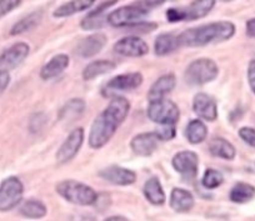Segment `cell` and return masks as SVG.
<instances>
[{
  "instance_id": "1",
  "label": "cell",
  "mask_w": 255,
  "mask_h": 221,
  "mask_svg": "<svg viewBox=\"0 0 255 221\" xmlns=\"http://www.w3.org/2000/svg\"><path fill=\"white\" fill-rule=\"evenodd\" d=\"M129 111L130 103L128 102V99L118 95L112 98L108 107L93 121L88 139L90 147L100 149L105 146L114 136L118 127L127 119Z\"/></svg>"
},
{
  "instance_id": "2",
  "label": "cell",
  "mask_w": 255,
  "mask_h": 221,
  "mask_svg": "<svg viewBox=\"0 0 255 221\" xmlns=\"http://www.w3.org/2000/svg\"><path fill=\"white\" fill-rule=\"evenodd\" d=\"M235 34V25L232 21H214L205 25L195 26L183 31L179 38L180 46H205L212 43H223L232 39Z\"/></svg>"
},
{
  "instance_id": "3",
  "label": "cell",
  "mask_w": 255,
  "mask_h": 221,
  "mask_svg": "<svg viewBox=\"0 0 255 221\" xmlns=\"http://www.w3.org/2000/svg\"><path fill=\"white\" fill-rule=\"evenodd\" d=\"M56 193L68 203L75 205H94L98 200V193L87 184L75 180H64L56 185Z\"/></svg>"
},
{
  "instance_id": "4",
  "label": "cell",
  "mask_w": 255,
  "mask_h": 221,
  "mask_svg": "<svg viewBox=\"0 0 255 221\" xmlns=\"http://www.w3.org/2000/svg\"><path fill=\"white\" fill-rule=\"evenodd\" d=\"M219 75V68L213 59L200 58L191 61L185 69L184 79L189 85H204L215 80Z\"/></svg>"
},
{
  "instance_id": "5",
  "label": "cell",
  "mask_w": 255,
  "mask_h": 221,
  "mask_svg": "<svg viewBox=\"0 0 255 221\" xmlns=\"http://www.w3.org/2000/svg\"><path fill=\"white\" fill-rule=\"evenodd\" d=\"M215 3H217L215 0H199V1H191L188 6L184 8H170L166 10V19L169 23L198 20L207 16L215 6Z\"/></svg>"
},
{
  "instance_id": "6",
  "label": "cell",
  "mask_w": 255,
  "mask_h": 221,
  "mask_svg": "<svg viewBox=\"0 0 255 221\" xmlns=\"http://www.w3.org/2000/svg\"><path fill=\"white\" fill-rule=\"evenodd\" d=\"M146 115L153 122L160 126H175L180 117L178 105L169 99H161L158 102L149 103Z\"/></svg>"
},
{
  "instance_id": "7",
  "label": "cell",
  "mask_w": 255,
  "mask_h": 221,
  "mask_svg": "<svg viewBox=\"0 0 255 221\" xmlns=\"http://www.w3.org/2000/svg\"><path fill=\"white\" fill-rule=\"evenodd\" d=\"M149 14L148 10L141 8L138 4H131V5H125L122 8H118L117 10L108 14L107 21L112 26L115 28H131L136 24L143 23V19Z\"/></svg>"
},
{
  "instance_id": "8",
  "label": "cell",
  "mask_w": 255,
  "mask_h": 221,
  "mask_svg": "<svg viewBox=\"0 0 255 221\" xmlns=\"http://www.w3.org/2000/svg\"><path fill=\"white\" fill-rule=\"evenodd\" d=\"M24 195V185L16 176H9L0 184V211L13 210L21 203Z\"/></svg>"
},
{
  "instance_id": "9",
  "label": "cell",
  "mask_w": 255,
  "mask_h": 221,
  "mask_svg": "<svg viewBox=\"0 0 255 221\" xmlns=\"http://www.w3.org/2000/svg\"><path fill=\"white\" fill-rule=\"evenodd\" d=\"M141 83H143V75L138 71L120 74V75H117L113 79H110L103 87L102 93L104 97L114 98L117 97V93L130 92V90L136 89V88L140 87Z\"/></svg>"
},
{
  "instance_id": "10",
  "label": "cell",
  "mask_w": 255,
  "mask_h": 221,
  "mask_svg": "<svg viewBox=\"0 0 255 221\" xmlns=\"http://www.w3.org/2000/svg\"><path fill=\"white\" fill-rule=\"evenodd\" d=\"M174 170L180 174L186 180H191L198 175L199 170V156L195 151L184 150L179 151L173 156L171 160Z\"/></svg>"
},
{
  "instance_id": "11",
  "label": "cell",
  "mask_w": 255,
  "mask_h": 221,
  "mask_svg": "<svg viewBox=\"0 0 255 221\" xmlns=\"http://www.w3.org/2000/svg\"><path fill=\"white\" fill-rule=\"evenodd\" d=\"M30 53V46L24 41L13 44L0 54V71L9 73L18 68Z\"/></svg>"
},
{
  "instance_id": "12",
  "label": "cell",
  "mask_w": 255,
  "mask_h": 221,
  "mask_svg": "<svg viewBox=\"0 0 255 221\" xmlns=\"http://www.w3.org/2000/svg\"><path fill=\"white\" fill-rule=\"evenodd\" d=\"M83 142H84V129L77 127L68 135L67 139L64 140L61 146L59 147L56 153L58 164H67L72 161L79 153Z\"/></svg>"
},
{
  "instance_id": "13",
  "label": "cell",
  "mask_w": 255,
  "mask_h": 221,
  "mask_svg": "<svg viewBox=\"0 0 255 221\" xmlns=\"http://www.w3.org/2000/svg\"><path fill=\"white\" fill-rule=\"evenodd\" d=\"M114 51L127 58H140L149 53V46L139 36L128 35L114 44Z\"/></svg>"
},
{
  "instance_id": "14",
  "label": "cell",
  "mask_w": 255,
  "mask_h": 221,
  "mask_svg": "<svg viewBox=\"0 0 255 221\" xmlns=\"http://www.w3.org/2000/svg\"><path fill=\"white\" fill-rule=\"evenodd\" d=\"M161 141L160 136L156 131L141 132L135 135L130 141V147L133 153L138 156H150L158 149L159 142Z\"/></svg>"
},
{
  "instance_id": "15",
  "label": "cell",
  "mask_w": 255,
  "mask_h": 221,
  "mask_svg": "<svg viewBox=\"0 0 255 221\" xmlns=\"http://www.w3.org/2000/svg\"><path fill=\"white\" fill-rule=\"evenodd\" d=\"M99 176L103 180L119 186L131 185L136 180V174L133 170L118 165H110L108 168H104L99 171Z\"/></svg>"
},
{
  "instance_id": "16",
  "label": "cell",
  "mask_w": 255,
  "mask_h": 221,
  "mask_svg": "<svg viewBox=\"0 0 255 221\" xmlns=\"http://www.w3.org/2000/svg\"><path fill=\"white\" fill-rule=\"evenodd\" d=\"M193 110L195 114L207 121H214L218 117V105L210 95L198 93L193 100Z\"/></svg>"
},
{
  "instance_id": "17",
  "label": "cell",
  "mask_w": 255,
  "mask_h": 221,
  "mask_svg": "<svg viewBox=\"0 0 255 221\" xmlns=\"http://www.w3.org/2000/svg\"><path fill=\"white\" fill-rule=\"evenodd\" d=\"M108 38L105 34L103 33H94L92 35L87 36L85 39H83L79 44H78L77 54L82 58H92V56L97 55L98 53L102 51V49L104 48L105 44H107Z\"/></svg>"
},
{
  "instance_id": "18",
  "label": "cell",
  "mask_w": 255,
  "mask_h": 221,
  "mask_svg": "<svg viewBox=\"0 0 255 221\" xmlns=\"http://www.w3.org/2000/svg\"><path fill=\"white\" fill-rule=\"evenodd\" d=\"M176 85V78L174 74H165L163 77L155 80L148 92L149 103L158 102V100L165 99V95L173 92Z\"/></svg>"
},
{
  "instance_id": "19",
  "label": "cell",
  "mask_w": 255,
  "mask_h": 221,
  "mask_svg": "<svg viewBox=\"0 0 255 221\" xmlns=\"http://www.w3.org/2000/svg\"><path fill=\"white\" fill-rule=\"evenodd\" d=\"M69 61L70 59L67 54H58V55L53 56L40 69V78L43 80L54 79L69 66Z\"/></svg>"
},
{
  "instance_id": "20",
  "label": "cell",
  "mask_w": 255,
  "mask_h": 221,
  "mask_svg": "<svg viewBox=\"0 0 255 221\" xmlns=\"http://www.w3.org/2000/svg\"><path fill=\"white\" fill-rule=\"evenodd\" d=\"M115 3H118L117 0H112V1H103L102 4L97 6L94 10H92L90 13L87 14L84 19L82 20L80 25L84 30H98V29L102 28L104 24H103V15H104L105 11L109 8H112L113 5H115Z\"/></svg>"
},
{
  "instance_id": "21",
  "label": "cell",
  "mask_w": 255,
  "mask_h": 221,
  "mask_svg": "<svg viewBox=\"0 0 255 221\" xmlns=\"http://www.w3.org/2000/svg\"><path fill=\"white\" fill-rule=\"evenodd\" d=\"M171 209L176 213H188L194 206V196L190 191L181 188H174L169 199Z\"/></svg>"
},
{
  "instance_id": "22",
  "label": "cell",
  "mask_w": 255,
  "mask_h": 221,
  "mask_svg": "<svg viewBox=\"0 0 255 221\" xmlns=\"http://www.w3.org/2000/svg\"><path fill=\"white\" fill-rule=\"evenodd\" d=\"M143 194L149 203L156 206L163 205L166 200L163 186H161L160 180L156 176H151L145 181L143 186Z\"/></svg>"
},
{
  "instance_id": "23",
  "label": "cell",
  "mask_w": 255,
  "mask_h": 221,
  "mask_svg": "<svg viewBox=\"0 0 255 221\" xmlns=\"http://www.w3.org/2000/svg\"><path fill=\"white\" fill-rule=\"evenodd\" d=\"M209 151L213 156L224 160H234L237 155L234 145L224 137H214L209 142Z\"/></svg>"
},
{
  "instance_id": "24",
  "label": "cell",
  "mask_w": 255,
  "mask_h": 221,
  "mask_svg": "<svg viewBox=\"0 0 255 221\" xmlns=\"http://www.w3.org/2000/svg\"><path fill=\"white\" fill-rule=\"evenodd\" d=\"M94 0H75V1H68L55 9L53 13L54 18H67V16L74 15L75 13L88 10L94 5Z\"/></svg>"
},
{
  "instance_id": "25",
  "label": "cell",
  "mask_w": 255,
  "mask_h": 221,
  "mask_svg": "<svg viewBox=\"0 0 255 221\" xmlns=\"http://www.w3.org/2000/svg\"><path fill=\"white\" fill-rule=\"evenodd\" d=\"M180 46L179 38L174 34L164 33L156 36L155 43H154V50L159 56H165L175 51Z\"/></svg>"
},
{
  "instance_id": "26",
  "label": "cell",
  "mask_w": 255,
  "mask_h": 221,
  "mask_svg": "<svg viewBox=\"0 0 255 221\" xmlns=\"http://www.w3.org/2000/svg\"><path fill=\"white\" fill-rule=\"evenodd\" d=\"M115 69V64L110 60H95L88 64L83 70V79L85 82L95 79V78L110 73Z\"/></svg>"
},
{
  "instance_id": "27",
  "label": "cell",
  "mask_w": 255,
  "mask_h": 221,
  "mask_svg": "<svg viewBox=\"0 0 255 221\" xmlns=\"http://www.w3.org/2000/svg\"><path fill=\"white\" fill-rule=\"evenodd\" d=\"M255 198V186L252 184L239 181L232 188L229 199L235 204H247Z\"/></svg>"
},
{
  "instance_id": "28",
  "label": "cell",
  "mask_w": 255,
  "mask_h": 221,
  "mask_svg": "<svg viewBox=\"0 0 255 221\" xmlns=\"http://www.w3.org/2000/svg\"><path fill=\"white\" fill-rule=\"evenodd\" d=\"M43 19V13L40 10L31 11L30 14L25 15L24 18H21L20 20L16 21L10 29V35H20V34L26 33V31L31 30V29L35 28L36 25H39V23Z\"/></svg>"
},
{
  "instance_id": "29",
  "label": "cell",
  "mask_w": 255,
  "mask_h": 221,
  "mask_svg": "<svg viewBox=\"0 0 255 221\" xmlns=\"http://www.w3.org/2000/svg\"><path fill=\"white\" fill-rule=\"evenodd\" d=\"M208 127L200 119H193L188 124L185 130V136L188 141L193 145L200 144L207 139Z\"/></svg>"
},
{
  "instance_id": "30",
  "label": "cell",
  "mask_w": 255,
  "mask_h": 221,
  "mask_svg": "<svg viewBox=\"0 0 255 221\" xmlns=\"http://www.w3.org/2000/svg\"><path fill=\"white\" fill-rule=\"evenodd\" d=\"M46 213H48L46 206L41 201L34 200V199L24 201L20 205V208H19V214L21 216H24L26 219H33V220H38V219L44 218L46 215Z\"/></svg>"
},
{
  "instance_id": "31",
  "label": "cell",
  "mask_w": 255,
  "mask_h": 221,
  "mask_svg": "<svg viewBox=\"0 0 255 221\" xmlns=\"http://www.w3.org/2000/svg\"><path fill=\"white\" fill-rule=\"evenodd\" d=\"M85 108V102L83 99H72L64 105L60 110V114H59V119L60 120H72L75 117L80 116V115L84 112Z\"/></svg>"
},
{
  "instance_id": "32",
  "label": "cell",
  "mask_w": 255,
  "mask_h": 221,
  "mask_svg": "<svg viewBox=\"0 0 255 221\" xmlns=\"http://www.w3.org/2000/svg\"><path fill=\"white\" fill-rule=\"evenodd\" d=\"M203 186L207 189H217L224 183V176L219 170L215 169H207L202 179Z\"/></svg>"
},
{
  "instance_id": "33",
  "label": "cell",
  "mask_w": 255,
  "mask_h": 221,
  "mask_svg": "<svg viewBox=\"0 0 255 221\" xmlns=\"http://www.w3.org/2000/svg\"><path fill=\"white\" fill-rule=\"evenodd\" d=\"M239 137L245 142L247 145H249L250 147H255V129L250 126H243L239 129Z\"/></svg>"
},
{
  "instance_id": "34",
  "label": "cell",
  "mask_w": 255,
  "mask_h": 221,
  "mask_svg": "<svg viewBox=\"0 0 255 221\" xmlns=\"http://www.w3.org/2000/svg\"><path fill=\"white\" fill-rule=\"evenodd\" d=\"M20 0H0V19L21 5Z\"/></svg>"
},
{
  "instance_id": "35",
  "label": "cell",
  "mask_w": 255,
  "mask_h": 221,
  "mask_svg": "<svg viewBox=\"0 0 255 221\" xmlns=\"http://www.w3.org/2000/svg\"><path fill=\"white\" fill-rule=\"evenodd\" d=\"M46 122V115L43 112H35V114L31 116L30 122H29V129L31 132H39L41 130V127L45 125Z\"/></svg>"
},
{
  "instance_id": "36",
  "label": "cell",
  "mask_w": 255,
  "mask_h": 221,
  "mask_svg": "<svg viewBox=\"0 0 255 221\" xmlns=\"http://www.w3.org/2000/svg\"><path fill=\"white\" fill-rule=\"evenodd\" d=\"M248 83L255 95V59L250 60L249 65H248Z\"/></svg>"
},
{
  "instance_id": "37",
  "label": "cell",
  "mask_w": 255,
  "mask_h": 221,
  "mask_svg": "<svg viewBox=\"0 0 255 221\" xmlns=\"http://www.w3.org/2000/svg\"><path fill=\"white\" fill-rule=\"evenodd\" d=\"M10 80H11L10 74L0 71V94L5 92L6 88H8L9 84H10Z\"/></svg>"
},
{
  "instance_id": "38",
  "label": "cell",
  "mask_w": 255,
  "mask_h": 221,
  "mask_svg": "<svg viewBox=\"0 0 255 221\" xmlns=\"http://www.w3.org/2000/svg\"><path fill=\"white\" fill-rule=\"evenodd\" d=\"M164 3H165V1H163V0H155V1H136L138 5H140L141 8H144L148 11L150 10V9L158 8V6L163 5Z\"/></svg>"
},
{
  "instance_id": "39",
  "label": "cell",
  "mask_w": 255,
  "mask_h": 221,
  "mask_svg": "<svg viewBox=\"0 0 255 221\" xmlns=\"http://www.w3.org/2000/svg\"><path fill=\"white\" fill-rule=\"evenodd\" d=\"M245 30H247V35L249 36V38H255V18L249 19V20L247 21Z\"/></svg>"
},
{
  "instance_id": "40",
  "label": "cell",
  "mask_w": 255,
  "mask_h": 221,
  "mask_svg": "<svg viewBox=\"0 0 255 221\" xmlns=\"http://www.w3.org/2000/svg\"><path fill=\"white\" fill-rule=\"evenodd\" d=\"M104 221H129L124 216H110V218L105 219Z\"/></svg>"
}]
</instances>
